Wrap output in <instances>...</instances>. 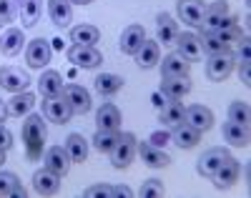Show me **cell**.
Masks as SVG:
<instances>
[{"instance_id":"cell-1","label":"cell","mask_w":251,"mask_h":198,"mask_svg":"<svg viewBox=\"0 0 251 198\" xmlns=\"http://www.w3.org/2000/svg\"><path fill=\"white\" fill-rule=\"evenodd\" d=\"M46 123L38 113H30L23 123V141H25V150H28V158L30 161H38L40 153H43V146H46Z\"/></svg>"},{"instance_id":"cell-2","label":"cell","mask_w":251,"mask_h":198,"mask_svg":"<svg viewBox=\"0 0 251 198\" xmlns=\"http://www.w3.org/2000/svg\"><path fill=\"white\" fill-rule=\"evenodd\" d=\"M234 20V15L228 13V5L224 3V0H216V3H211L206 10H203V18H201V33H216L221 28H226L228 23Z\"/></svg>"},{"instance_id":"cell-3","label":"cell","mask_w":251,"mask_h":198,"mask_svg":"<svg viewBox=\"0 0 251 198\" xmlns=\"http://www.w3.org/2000/svg\"><path fill=\"white\" fill-rule=\"evenodd\" d=\"M136 136L133 133H118V141H116V146L111 148V163H113V168H128L131 166V161H133V156H136Z\"/></svg>"},{"instance_id":"cell-4","label":"cell","mask_w":251,"mask_h":198,"mask_svg":"<svg viewBox=\"0 0 251 198\" xmlns=\"http://www.w3.org/2000/svg\"><path fill=\"white\" fill-rule=\"evenodd\" d=\"M60 98L66 100L68 108H71L73 113H78V116H83V113H88V111H91V93H88L83 85H75V83L63 85Z\"/></svg>"},{"instance_id":"cell-5","label":"cell","mask_w":251,"mask_h":198,"mask_svg":"<svg viewBox=\"0 0 251 198\" xmlns=\"http://www.w3.org/2000/svg\"><path fill=\"white\" fill-rule=\"evenodd\" d=\"M50 55H53V48H50V43L46 38H35L28 43V48H25V60L30 68H46V65L50 63Z\"/></svg>"},{"instance_id":"cell-6","label":"cell","mask_w":251,"mask_h":198,"mask_svg":"<svg viewBox=\"0 0 251 198\" xmlns=\"http://www.w3.org/2000/svg\"><path fill=\"white\" fill-rule=\"evenodd\" d=\"M30 85V75L20 68H13V65H5L0 68V88H5L10 93H23Z\"/></svg>"},{"instance_id":"cell-7","label":"cell","mask_w":251,"mask_h":198,"mask_svg":"<svg viewBox=\"0 0 251 198\" xmlns=\"http://www.w3.org/2000/svg\"><path fill=\"white\" fill-rule=\"evenodd\" d=\"M68 58H71V63L78 65V68H86V71L98 68V65L103 63V55L96 46H73L68 50Z\"/></svg>"},{"instance_id":"cell-8","label":"cell","mask_w":251,"mask_h":198,"mask_svg":"<svg viewBox=\"0 0 251 198\" xmlns=\"http://www.w3.org/2000/svg\"><path fill=\"white\" fill-rule=\"evenodd\" d=\"M239 173H241L239 161L231 158V156H226L224 163H221V166L216 168V173L211 175V181H214L216 188H228V186H234V183L239 181Z\"/></svg>"},{"instance_id":"cell-9","label":"cell","mask_w":251,"mask_h":198,"mask_svg":"<svg viewBox=\"0 0 251 198\" xmlns=\"http://www.w3.org/2000/svg\"><path fill=\"white\" fill-rule=\"evenodd\" d=\"M136 153L141 156V161L151 168H166L171 163V156L169 153H163L161 146H153V143H136Z\"/></svg>"},{"instance_id":"cell-10","label":"cell","mask_w":251,"mask_h":198,"mask_svg":"<svg viewBox=\"0 0 251 198\" xmlns=\"http://www.w3.org/2000/svg\"><path fill=\"white\" fill-rule=\"evenodd\" d=\"M183 123H188L191 128L203 133V130L214 125V113L206 105H188V108H183Z\"/></svg>"},{"instance_id":"cell-11","label":"cell","mask_w":251,"mask_h":198,"mask_svg":"<svg viewBox=\"0 0 251 198\" xmlns=\"http://www.w3.org/2000/svg\"><path fill=\"white\" fill-rule=\"evenodd\" d=\"M188 71H191V60H186L178 50L169 53V55L161 60L163 78H183V75H188Z\"/></svg>"},{"instance_id":"cell-12","label":"cell","mask_w":251,"mask_h":198,"mask_svg":"<svg viewBox=\"0 0 251 198\" xmlns=\"http://www.w3.org/2000/svg\"><path fill=\"white\" fill-rule=\"evenodd\" d=\"M234 71V58L231 53H224V55H208L206 63V75L211 80H226Z\"/></svg>"},{"instance_id":"cell-13","label":"cell","mask_w":251,"mask_h":198,"mask_svg":"<svg viewBox=\"0 0 251 198\" xmlns=\"http://www.w3.org/2000/svg\"><path fill=\"white\" fill-rule=\"evenodd\" d=\"M43 116H46L50 123L63 125V123H68V121H71L73 111L68 108V103L58 96V98H46V100H43Z\"/></svg>"},{"instance_id":"cell-14","label":"cell","mask_w":251,"mask_h":198,"mask_svg":"<svg viewBox=\"0 0 251 198\" xmlns=\"http://www.w3.org/2000/svg\"><path fill=\"white\" fill-rule=\"evenodd\" d=\"M43 163H46V168L48 171H53L55 175H66L68 173V168H71V158H68V153H66V148H60V146H50L48 150H46V156H43Z\"/></svg>"},{"instance_id":"cell-15","label":"cell","mask_w":251,"mask_h":198,"mask_svg":"<svg viewBox=\"0 0 251 198\" xmlns=\"http://www.w3.org/2000/svg\"><path fill=\"white\" fill-rule=\"evenodd\" d=\"M143 40H146V30H143V25H128V28L121 33V40H118L121 53H126V55H136L138 48L143 46Z\"/></svg>"},{"instance_id":"cell-16","label":"cell","mask_w":251,"mask_h":198,"mask_svg":"<svg viewBox=\"0 0 251 198\" xmlns=\"http://www.w3.org/2000/svg\"><path fill=\"white\" fill-rule=\"evenodd\" d=\"M33 188H35L38 196H53V193L60 191V175H55L48 168H40L33 175Z\"/></svg>"},{"instance_id":"cell-17","label":"cell","mask_w":251,"mask_h":198,"mask_svg":"<svg viewBox=\"0 0 251 198\" xmlns=\"http://www.w3.org/2000/svg\"><path fill=\"white\" fill-rule=\"evenodd\" d=\"M176 10H178V15H181L183 23L199 28L206 5H203V0H178V3H176Z\"/></svg>"},{"instance_id":"cell-18","label":"cell","mask_w":251,"mask_h":198,"mask_svg":"<svg viewBox=\"0 0 251 198\" xmlns=\"http://www.w3.org/2000/svg\"><path fill=\"white\" fill-rule=\"evenodd\" d=\"M161 93L169 100H181L183 96L191 93V78L188 75H183V78H163L161 80Z\"/></svg>"},{"instance_id":"cell-19","label":"cell","mask_w":251,"mask_h":198,"mask_svg":"<svg viewBox=\"0 0 251 198\" xmlns=\"http://www.w3.org/2000/svg\"><path fill=\"white\" fill-rule=\"evenodd\" d=\"M228 156V150H224V148H208L203 156L199 158V166H196V171L201 173V175H206V178H211V175L216 173V168L224 163V158Z\"/></svg>"},{"instance_id":"cell-20","label":"cell","mask_w":251,"mask_h":198,"mask_svg":"<svg viewBox=\"0 0 251 198\" xmlns=\"http://www.w3.org/2000/svg\"><path fill=\"white\" fill-rule=\"evenodd\" d=\"M98 130H121V111L113 103H103L96 113Z\"/></svg>"},{"instance_id":"cell-21","label":"cell","mask_w":251,"mask_h":198,"mask_svg":"<svg viewBox=\"0 0 251 198\" xmlns=\"http://www.w3.org/2000/svg\"><path fill=\"white\" fill-rule=\"evenodd\" d=\"M48 15L53 20V25L66 28L73 20V5L68 3V0H48Z\"/></svg>"},{"instance_id":"cell-22","label":"cell","mask_w":251,"mask_h":198,"mask_svg":"<svg viewBox=\"0 0 251 198\" xmlns=\"http://www.w3.org/2000/svg\"><path fill=\"white\" fill-rule=\"evenodd\" d=\"M33 105H35V96L33 93H15L8 103H5V111L10 118H20V116H28L33 111Z\"/></svg>"},{"instance_id":"cell-23","label":"cell","mask_w":251,"mask_h":198,"mask_svg":"<svg viewBox=\"0 0 251 198\" xmlns=\"http://www.w3.org/2000/svg\"><path fill=\"white\" fill-rule=\"evenodd\" d=\"M63 75L58 71H46L38 80V88H40V96L43 98H58L63 93Z\"/></svg>"},{"instance_id":"cell-24","label":"cell","mask_w":251,"mask_h":198,"mask_svg":"<svg viewBox=\"0 0 251 198\" xmlns=\"http://www.w3.org/2000/svg\"><path fill=\"white\" fill-rule=\"evenodd\" d=\"M174 46L178 48V53L186 60H199L201 58V43H199V35H194V33H178Z\"/></svg>"},{"instance_id":"cell-25","label":"cell","mask_w":251,"mask_h":198,"mask_svg":"<svg viewBox=\"0 0 251 198\" xmlns=\"http://www.w3.org/2000/svg\"><path fill=\"white\" fill-rule=\"evenodd\" d=\"M156 30H158V43L161 46H174L178 38V25L174 23V18L169 13H161L156 20Z\"/></svg>"},{"instance_id":"cell-26","label":"cell","mask_w":251,"mask_h":198,"mask_svg":"<svg viewBox=\"0 0 251 198\" xmlns=\"http://www.w3.org/2000/svg\"><path fill=\"white\" fill-rule=\"evenodd\" d=\"M161 60V48H158V40H143V46L136 53V63L138 68H153V65Z\"/></svg>"},{"instance_id":"cell-27","label":"cell","mask_w":251,"mask_h":198,"mask_svg":"<svg viewBox=\"0 0 251 198\" xmlns=\"http://www.w3.org/2000/svg\"><path fill=\"white\" fill-rule=\"evenodd\" d=\"M63 148H66L71 163H83L88 158V141L83 138L80 133H71L66 138V146H63Z\"/></svg>"},{"instance_id":"cell-28","label":"cell","mask_w":251,"mask_h":198,"mask_svg":"<svg viewBox=\"0 0 251 198\" xmlns=\"http://www.w3.org/2000/svg\"><path fill=\"white\" fill-rule=\"evenodd\" d=\"M23 43H25V35L20 28H8L3 33V38H0V53L3 55H18L20 48H23Z\"/></svg>"},{"instance_id":"cell-29","label":"cell","mask_w":251,"mask_h":198,"mask_svg":"<svg viewBox=\"0 0 251 198\" xmlns=\"http://www.w3.org/2000/svg\"><path fill=\"white\" fill-rule=\"evenodd\" d=\"M171 130H174L171 138H174V143H176L178 148H194V146L201 141V130L191 128L188 123H181V125H176V128H171Z\"/></svg>"},{"instance_id":"cell-30","label":"cell","mask_w":251,"mask_h":198,"mask_svg":"<svg viewBox=\"0 0 251 198\" xmlns=\"http://www.w3.org/2000/svg\"><path fill=\"white\" fill-rule=\"evenodd\" d=\"M96 91H98V96H116L121 88H123V78L121 75H116V73H100L96 80Z\"/></svg>"},{"instance_id":"cell-31","label":"cell","mask_w":251,"mask_h":198,"mask_svg":"<svg viewBox=\"0 0 251 198\" xmlns=\"http://www.w3.org/2000/svg\"><path fill=\"white\" fill-rule=\"evenodd\" d=\"M221 130H224L226 143H231L236 148H246L249 146V128H244V125H239L234 121H228V123H224Z\"/></svg>"},{"instance_id":"cell-32","label":"cell","mask_w":251,"mask_h":198,"mask_svg":"<svg viewBox=\"0 0 251 198\" xmlns=\"http://www.w3.org/2000/svg\"><path fill=\"white\" fill-rule=\"evenodd\" d=\"M199 43H201V53H208V55H224V53H231V46L216 35V33H201L199 35Z\"/></svg>"},{"instance_id":"cell-33","label":"cell","mask_w":251,"mask_h":198,"mask_svg":"<svg viewBox=\"0 0 251 198\" xmlns=\"http://www.w3.org/2000/svg\"><path fill=\"white\" fill-rule=\"evenodd\" d=\"M158 118H161V123H166L169 128L181 125V123H183V105H181L178 100H169L166 105H161Z\"/></svg>"},{"instance_id":"cell-34","label":"cell","mask_w":251,"mask_h":198,"mask_svg":"<svg viewBox=\"0 0 251 198\" xmlns=\"http://www.w3.org/2000/svg\"><path fill=\"white\" fill-rule=\"evenodd\" d=\"M0 196H15V198H25L28 191L20 186L18 175L8 173V171H0Z\"/></svg>"},{"instance_id":"cell-35","label":"cell","mask_w":251,"mask_h":198,"mask_svg":"<svg viewBox=\"0 0 251 198\" xmlns=\"http://www.w3.org/2000/svg\"><path fill=\"white\" fill-rule=\"evenodd\" d=\"M71 40L75 46H96L100 40V30L96 25H75L71 30Z\"/></svg>"},{"instance_id":"cell-36","label":"cell","mask_w":251,"mask_h":198,"mask_svg":"<svg viewBox=\"0 0 251 198\" xmlns=\"http://www.w3.org/2000/svg\"><path fill=\"white\" fill-rule=\"evenodd\" d=\"M40 5H43V0H23L20 3V20H23L25 28H35L38 20H40Z\"/></svg>"},{"instance_id":"cell-37","label":"cell","mask_w":251,"mask_h":198,"mask_svg":"<svg viewBox=\"0 0 251 198\" xmlns=\"http://www.w3.org/2000/svg\"><path fill=\"white\" fill-rule=\"evenodd\" d=\"M228 121H234V123L249 128V123H251V108H249V103L246 100H234L231 105H228Z\"/></svg>"},{"instance_id":"cell-38","label":"cell","mask_w":251,"mask_h":198,"mask_svg":"<svg viewBox=\"0 0 251 198\" xmlns=\"http://www.w3.org/2000/svg\"><path fill=\"white\" fill-rule=\"evenodd\" d=\"M121 130H98L93 136V146L98 148V153H111V148L116 146Z\"/></svg>"},{"instance_id":"cell-39","label":"cell","mask_w":251,"mask_h":198,"mask_svg":"<svg viewBox=\"0 0 251 198\" xmlns=\"http://www.w3.org/2000/svg\"><path fill=\"white\" fill-rule=\"evenodd\" d=\"M216 35L226 43V46H234V43H241L244 40V35H241V28H239V20L234 18L231 23H228L226 28H221V30H216Z\"/></svg>"},{"instance_id":"cell-40","label":"cell","mask_w":251,"mask_h":198,"mask_svg":"<svg viewBox=\"0 0 251 198\" xmlns=\"http://www.w3.org/2000/svg\"><path fill=\"white\" fill-rule=\"evenodd\" d=\"M163 191H166V188H163V183H161L158 178H149V181L141 186V196H143V198H161Z\"/></svg>"},{"instance_id":"cell-41","label":"cell","mask_w":251,"mask_h":198,"mask_svg":"<svg viewBox=\"0 0 251 198\" xmlns=\"http://www.w3.org/2000/svg\"><path fill=\"white\" fill-rule=\"evenodd\" d=\"M96 196L113 198V196H116V186H108V183H96V186L86 188V198H96Z\"/></svg>"},{"instance_id":"cell-42","label":"cell","mask_w":251,"mask_h":198,"mask_svg":"<svg viewBox=\"0 0 251 198\" xmlns=\"http://www.w3.org/2000/svg\"><path fill=\"white\" fill-rule=\"evenodd\" d=\"M18 15V5H13L10 0H0V23H13Z\"/></svg>"},{"instance_id":"cell-43","label":"cell","mask_w":251,"mask_h":198,"mask_svg":"<svg viewBox=\"0 0 251 198\" xmlns=\"http://www.w3.org/2000/svg\"><path fill=\"white\" fill-rule=\"evenodd\" d=\"M0 148H3V150L13 148V133H10L3 123H0Z\"/></svg>"},{"instance_id":"cell-44","label":"cell","mask_w":251,"mask_h":198,"mask_svg":"<svg viewBox=\"0 0 251 198\" xmlns=\"http://www.w3.org/2000/svg\"><path fill=\"white\" fill-rule=\"evenodd\" d=\"M239 75H241V83H244V85H251V73H249V60H241V63H239Z\"/></svg>"},{"instance_id":"cell-45","label":"cell","mask_w":251,"mask_h":198,"mask_svg":"<svg viewBox=\"0 0 251 198\" xmlns=\"http://www.w3.org/2000/svg\"><path fill=\"white\" fill-rule=\"evenodd\" d=\"M166 141H169V136H166V133H153V136H151V143H153V146H163Z\"/></svg>"},{"instance_id":"cell-46","label":"cell","mask_w":251,"mask_h":198,"mask_svg":"<svg viewBox=\"0 0 251 198\" xmlns=\"http://www.w3.org/2000/svg\"><path fill=\"white\" fill-rule=\"evenodd\" d=\"M241 60H249V38L246 35L241 40Z\"/></svg>"},{"instance_id":"cell-47","label":"cell","mask_w":251,"mask_h":198,"mask_svg":"<svg viewBox=\"0 0 251 198\" xmlns=\"http://www.w3.org/2000/svg\"><path fill=\"white\" fill-rule=\"evenodd\" d=\"M116 196H126V198H128L133 193H131V188H126V186H116Z\"/></svg>"},{"instance_id":"cell-48","label":"cell","mask_w":251,"mask_h":198,"mask_svg":"<svg viewBox=\"0 0 251 198\" xmlns=\"http://www.w3.org/2000/svg\"><path fill=\"white\" fill-rule=\"evenodd\" d=\"M8 118V111H5V100H0V123H5Z\"/></svg>"},{"instance_id":"cell-49","label":"cell","mask_w":251,"mask_h":198,"mask_svg":"<svg viewBox=\"0 0 251 198\" xmlns=\"http://www.w3.org/2000/svg\"><path fill=\"white\" fill-rule=\"evenodd\" d=\"M71 5H88V3H93V0H68Z\"/></svg>"},{"instance_id":"cell-50","label":"cell","mask_w":251,"mask_h":198,"mask_svg":"<svg viewBox=\"0 0 251 198\" xmlns=\"http://www.w3.org/2000/svg\"><path fill=\"white\" fill-rule=\"evenodd\" d=\"M3 163H5V150L0 148V166H3Z\"/></svg>"},{"instance_id":"cell-51","label":"cell","mask_w":251,"mask_h":198,"mask_svg":"<svg viewBox=\"0 0 251 198\" xmlns=\"http://www.w3.org/2000/svg\"><path fill=\"white\" fill-rule=\"evenodd\" d=\"M13 5H18V10H20V3H23V0H10Z\"/></svg>"}]
</instances>
